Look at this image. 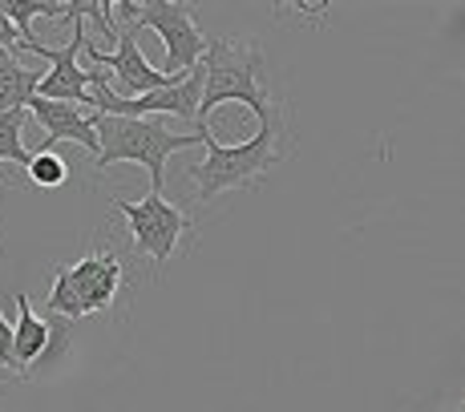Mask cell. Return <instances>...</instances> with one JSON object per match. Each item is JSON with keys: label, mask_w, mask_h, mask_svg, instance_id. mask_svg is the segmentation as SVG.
<instances>
[{"label": "cell", "mask_w": 465, "mask_h": 412, "mask_svg": "<svg viewBox=\"0 0 465 412\" xmlns=\"http://www.w3.org/2000/svg\"><path fill=\"white\" fill-rule=\"evenodd\" d=\"M227 102H239L259 118V125L280 122V105H275L272 85L263 82V53L259 44L247 41H211L207 57H203V105L199 125L211 110Z\"/></svg>", "instance_id": "6da1fadb"}, {"label": "cell", "mask_w": 465, "mask_h": 412, "mask_svg": "<svg viewBox=\"0 0 465 412\" xmlns=\"http://www.w3.org/2000/svg\"><path fill=\"white\" fill-rule=\"evenodd\" d=\"M207 125H194L191 133H174L170 125H163L158 118H105L97 113V142H102V154L94 158L97 170L114 166V162H138L150 170V194L166 191V158L178 154L186 146H199L207 142Z\"/></svg>", "instance_id": "7a4b0ae2"}, {"label": "cell", "mask_w": 465, "mask_h": 412, "mask_svg": "<svg viewBox=\"0 0 465 412\" xmlns=\"http://www.w3.org/2000/svg\"><path fill=\"white\" fill-rule=\"evenodd\" d=\"M275 130H280V122L259 125L255 138L239 142V146H223V142H214V133H207V142H203L207 158L186 170L191 182L199 186V202H211L214 194H223V191H239V186L259 182L267 170L280 162Z\"/></svg>", "instance_id": "3957f363"}, {"label": "cell", "mask_w": 465, "mask_h": 412, "mask_svg": "<svg viewBox=\"0 0 465 412\" xmlns=\"http://www.w3.org/2000/svg\"><path fill=\"white\" fill-rule=\"evenodd\" d=\"M122 283V263L110 250H89L74 267H57L49 275V316L61 319H85L105 316L114 308V295Z\"/></svg>", "instance_id": "277c9868"}, {"label": "cell", "mask_w": 465, "mask_h": 412, "mask_svg": "<svg viewBox=\"0 0 465 412\" xmlns=\"http://www.w3.org/2000/svg\"><path fill=\"white\" fill-rule=\"evenodd\" d=\"M114 13L126 25L154 29L158 37H163V44H166L163 74H170V77H186L191 69H199L211 49V41L194 29L191 5H183V0H146V5H138V0H114Z\"/></svg>", "instance_id": "5b68a950"}, {"label": "cell", "mask_w": 465, "mask_h": 412, "mask_svg": "<svg viewBox=\"0 0 465 412\" xmlns=\"http://www.w3.org/2000/svg\"><path fill=\"white\" fill-rule=\"evenodd\" d=\"M114 211L126 219L134 250H138L146 263H154V271H163L170 263V255H174L178 239L191 231V219L183 214V206H170L163 194H146L142 202L114 199Z\"/></svg>", "instance_id": "8992f818"}, {"label": "cell", "mask_w": 465, "mask_h": 412, "mask_svg": "<svg viewBox=\"0 0 465 412\" xmlns=\"http://www.w3.org/2000/svg\"><path fill=\"white\" fill-rule=\"evenodd\" d=\"M69 41L61 44V49H49V44H41L37 37L25 41L21 49L25 53H37V57L49 61V69H45V82L37 89V97H49V102H69V105H82L89 102V69H82V49H85V13H82V0H74L69 5Z\"/></svg>", "instance_id": "52a82bcc"}, {"label": "cell", "mask_w": 465, "mask_h": 412, "mask_svg": "<svg viewBox=\"0 0 465 412\" xmlns=\"http://www.w3.org/2000/svg\"><path fill=\"white\" fill-rule=\"evenodd\" d=\"M138 25H122V37H118V49L114 53H102L94 41H85V57L94 65L110 69V89L118 97H142V93H158V89H174L183 77H170L163 74L158 65H150L146 53L138 44Z\"/></svg>", "instance_id": "ba28073f"}, {"label": "cell", "mask_w": 465, "mask_h": 412, "mask_svg": "<svg viewBox=\"0 0 465 412\" xmlns=\"http://www.w3.org/2000/svg\"><path fill=\"white\" fill-rule=\"evenodd\" d=\"M29 113H33V122L45 130L41 154H53V150H57V142H77V146H85L94 158L102 154V142H97V113L89 118L82 105L49 102V97H33Z\"/></svg>", "instance_id": "9c48e42d"}, {"label": "cell", "mask_w": 465, "mask_h": 412, "mask_svg": "<svg viewBox=\"0 0 465 412\" xmlns=\"http://www.w3.org/2000/svg\"><path fill=\"white\" fill-rule=\"evenodd\" d=\"M16 308H21V316H16V324H13V352H16V368L29 372L33 364H41L45 352H49L53 324L33 311V303L25 291H16Z\"/></svg>", "instance_id": "30bf717a"}, {"label": "cell", "mask_w": 465, "mask_h": 412, "mask_svg": "<svg viewBox=\"0 0 465 412\" xmlns=\"http://www.w3.org/2000/svg\"><path fill=\"white\" fill-rule=\"evenodd\" d=\"M41 82H45V74L37 65H25L16 53H0V113L29 110Z\"/></svg>", "instance_id": "8fae6325"}, {"label": "cell", "mask_w": 465, "mask_h": 412, "mask_svg": "<svg viewBox=\"0 0 465 412\" xmlns=\"http://www.w3.org/2000/svg\"><path fill=\"white\" fill-rule=\"evenodd\" d=\"M69 5L74 0H0L5 16L25 33V41H33V21L37 16H49V21L53 16H69Z\"/></svg>", "instance_id": "7c38bea8"}, {"label": "cell", "mask_w": 465, "mask_h": 412, "mask_svg": "<svg viewBox=\"0 0 465 412\" xmlns=\"http://www.w3.org/2000/svg\"><path fill=\"white\" fill-rule=\"evenodd\" d=\"M21 125H25V110L0 113V162H13V166H21V170H29L33 154L25 150Z\"/></svg>", "instance_id": "4fadbf2b"}, {"label": "cell", "mask_w": 465, "mask_h": 412, "mask_svg": "<svg viewBox=\"0 0 465 412\" xmlns=\"http://www.w3.org/2000/svg\"><path fill=\"white\" fill-rule=\"evenodd\" d=\"M25 174H29V182L37 186V191H61V186L69 182V166H65V158H61L57 150H53V154H41L37 150Z\"/></svg>", "instance_id": "5bb4252c"}, {"label": "cell", "mask_w": 465, "mask_h": 412, "mask_svg": "<svg viewBox=\"0 0 465 412\" xmlns=\"http://www.w3.org/2000/svg\"><path fill=\"white\" fill-rule=\"evenodd\" d=\"M0 364L13 368V372H21L16 368V352H13V324H8L5 316H0Z\"/></svg>", "instance_id": "9a60e30c"}, {"label": "cell", "mask_w": 465, "mask_h": 412, "mask_svg": "<svg viewBox=\"0 0 465 412\" xmlns=\"http://www.w3.org/2000/svg\"><path fill=\"white\" fill-rule=\"evenodd\" d=\"M16 44H25V33L16 29V25L5 16V8H0V53H13Z\"/></svg>", "instance_id": "2e32d148"}, {"label": "cell", "mask_w": 465, "mask_h": 412, "mask_svg": "<svg viewBox=\"0 0 465 412\" xmlns=\"http://www.w3.org/2000/svg\"><path fill=\"white\" fill-rule=\"evenodd\" d=\"M461 412H465V405H461Z\"/></svg>", "instance_id": "e0dca14e"}]
</instances>
